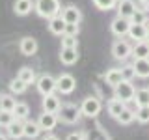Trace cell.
I'll return each mask as SVG.
<instances>
[{"label":"cell","instance_id":"484cf974","mask_svg":"<svg viewBox=\"0 0 149 140\" xmlns=\"http://www.w3.org/2000/svg\"><path fill=\"white\" fill-rule=\"evenodd\" d=\"M134 103H136V106H149V88H140V90H136Z\"/></svg>","mask_w":149,"mask_h":140},{"label":"cell","instance_id":"cb8c5ba5","mask_svg":"<svg viewBox=\"0 0 149 140\" xmlns=\"http://www.w3.org/2000/svg\"><path fill=\"white\" fill-rule=\"evenodd\" d=\"M39 133H41V127H39V123L34 120H26L24 121V136L26 138H30V140H34L39 136Z\"/></svg>","mask_w":149,"mask_h":140},{"label":"cell","instance_id":"4dcf8cb0","mask_svg":"<svg viewBox=\"0 0 149 140\" xmlns=\"http://www.w3.org/2000/svg\"><path fill=\"white\" fill-rule=\"evenodd\" d=\"M119 0H93V6L97 9H101V11H110V9H114L118 6Z\"/></svg>","mask_w":149,"mask_h":140},{"label":"cell","instance_id":"44dd1931","mask_svg":"<svg viewBox=\"0 0 149 140\" xmlns=\"http://www.w3.org/2000/svg\"><path fill=\"white\" fill-rule=\"evenodd\" d=\"M132 58H149V41H136L132 45Z\"/></svg>","mask_w":149,"mask_h":140},{"label":"cell","instance_id":"7a4b0ae2","mask_svg":"<svg viewBox=\"0 0 149 140\" xmlns=\"http://www.w3.org/2000/svg\"><path fill=\"white\" fill-rule=\"evenodd\" d=\"M80 118H82V110H80V106H77L74 103H63L58 110V120L65 125L78 123Z\"/></svg>","mask_w":149,"mask_h":140},{"label":"cell","instance_id":"83f0119b","mask_svg":"<svg viewBox=\"0 0 149 140\" xmlns=\"http://www.w3.org/2000/svg\"><path fill=\"white\" fill-rule=\"evenodd\" d=\"M134 110H136V108H134ZM134 110L125 108V110H123V112H121V114L118 116V121H119L121 125H130L134 120H136V112H134Z\"/></svg>","mask_w":149,"mask_h":140},{"label":"cell","instance_id":"4fadbf2b","mask_svg":"<svg viewBox=\"0 0 149 140\" xmlns=\"http://www.w3.org/2000/svg\"><path fill=\"white\" fill-rule=\"evenodd\" d=\"M19 49H21V52L24 54V56H34L37 52V49H39V45H37V39L26 36V37H22V39H21Z\"/></svg>","mask_w":149,"mask_h":140},{"label":"cell","instance_id":"30bf717a","mask_svg":"<svg viewBox=\"0 0 149 140\" xmlns=\"http://www.w3.org/2000/svg\"><path fill=\"white\" fill-rule=\"evenodd\" d=\"M58 121H60L58 114H52V112H43V114L37 118V123H39L41 131H45V133H50V131L56 127Z\"/></svg>","mask_w":149,"mask_h":140},{"label":"cell","instance_id":"ab89813d","mask_svg":"<svg viewBox=\"0 0 149 140\" xmlns=\"http://www.w3.org/2000/svg\"><path fill=\"white\" fill-rule=\"evenodd\" d=\"M0 140H8V134H2V133H0Z\"/></svg>","mask_w":149,"mask_h":140},{"label":"cell","instance_id":"8992f818","mask_svg":"<svg viewBox=\"0 0 149 140\" xmlns=\"http://www.w3.org/2000/svg\"><path fill=\"white\" fill-rule=\"evenodd\" d=\"M101 108H102V103L97 99V97H86L80 105L82 116H86V118H95V116H99Z\"/></svg>","mask_w":149,"mask_h":140},{"label":"cell","instance_id":"7402d4cb","mask_svg":"<svg viewBox=\"0 0 149 140\" xmlns=\"http://www.w3.org/2000/svg\"><path fill=\"white\" fill-rule=\"evenodd\" d=\"M104 80H106V84L108 86H112V88H116L118 84L123 80V75H121V69H118V67H112V69H108V71L104 73Z\"/></svg>","mask_w":149,"mask_h":140},{"label":"cell","instance_id":"4316f807","mask_svg":"<svg viewBox=\"0 0 149 140\" xmlns=\"http://www.w3.org/2000/svg\"><path fill=\"white\" fill-rule=\"evenodd\" d=\"M13 114H15L17 120L26 121V120H28V114H30V106H28L26 103H17V105H15V110H13Z\"/></svg>","mask_w":149,"mask_h":140},{"label":"cell","instance_id":"9a60e30c","mask_svg":"<svg viewBox=\"0 0 149 140\" xmlns=\"http://www.w3.org/2000/svg\"><path fill=\"white\" fill-rule=\"evenodd\" d=\"M129 37L134 43H136V41H146L147 39V24H134V22H130Z\"/></svg>","mask_w":149,"mask_h":140},{"label":"cell","instance_id":"ffe728a7","mask_svg":"<svg viewBox=\"0 0 149 140\" xmlns=\"http://www.w3.org/2000/svg\"><path fill=\"white\" fill-rule=\"evenodd\" d=\"M138 78H149V58H138L132 62Z\"/></svg>","mask_w":149,"mask_h":140},{"label":"cell","instance_id":"ba28073f","mask_svg":"<svg viewBox=\"0 0 149 140\" xmlns=\"http://www.w3.org/2000/svg\"><path fill=\"white\" fill-rule=\"evenodd\" d=\"M129 30H130V21L129 19H123L119 15H116L110 22V32L114 34L116 37H125L129 36Z\"/></svg>","mask_w":149,"mask_h":140},{"label":"cell","instance_id":"60d3db41","mask_svg":"<svg viewBox=\"0 0 149 140\" xmlns=\"http://www.w3.org/2000/svg\"><path fill=\"white\" fill-rule=\"evenodd\" d=\"M146 24H147V41H149V21L146 22Z\"/></svg>","mask_w":149,"mask_h":140},{"label":"cell","instance_id":"f1b7e54d","mask_svg":"<svg viewBox=\"0 0 149 140\" xmlns=\"http://www.w3.org/2000/svg\"><path fill=\"white\" fill-rule=\"evenodd\" d=\"M26 88H28V84H24L21 80V78H13L11 82H9V90H11L13 95H21V93H24L26 92Z\"/></svg>","mask_w":149,"mask_h":140},{"label":"cell","instance_id":"277c9868","mask_svg":"<svg viewBox=\"0 0 149 140\" xmlns=\"http://www.w3.org/2000/svg\"><path fill=\"white\" fill-rule=\"evenodd\" d=\"M134 95H136V88H134L132 80H121L114 88V97H118V99L125 101V103H132Z\"/></svg>","mask_w":149,"mask_h":140},{"label":"cell","instance_id":"e0dca14e","mask_svg":"<svg viewBox=\"0 0 149 140\" xmlns=\"http://www.w3.org/2000/svg\"><path fill=\"white\" fill-rule=\"evenodd\" d=\"M60 62L63 65H73L78 62V49H65L62 47L60 50Z\"/></svg>","mask_w":149,"mask_h":140},{"label":"cell","instance_id":"b9f144b4","mask_svg":"<svg viewBox=\"0 0 149 140\" xmlns=\"http://www.w3.org/2000/svg\"><path fill=\"white\" fill-rule=\"evenodd\" d=\"M147 9H149V8H147Z\"/></svg>","mask_w":149,"mask_h":140},{"label":"cell","instance_id":"8fae6325","mask_svg":"<svg viewBox=\"0 0 149 140\" xmlns=\"http://www.w3.org/2000/svg\"><path fill=\"white\" fill-rule=\"evenodd\" d=\"M136 8H138V6L134 4V0H119L118 6H116V11H118V15H119V17L129 19V21H130V17L134 15Z\"/></svg>","mask_w":149,"mask_h":140},{"label":"cell","instance_id":"e575fe53","mask_svg":"<svg viewBox=\"0 0 149 140\" xmlns=\"http://www.w3.org/2000/svg\"><path fill=\"white\" fill-rule=\"evenodd\" d=\"M121 75H123V80H132L136 77V71H134V65L132 64H127L121 67Z\"/></svg>","mask_w":149,"mask_h":140},{"label":"cell","instance_id":"f35d334b","mask_svg":"<svg viewBox=\"0 0 149 140\" xmlns=\"http://www.w3.org/2000/svg\"><path fill=\"white\" fill-rule=\"evenodd\" d=\"M140 4L143 6V9H147V8H149V0H140Z\"/></svg>","mask_w":149,"mask_h":140},{"label":"cell","instance_id":"603a6c76","mask_svg":"<svg viewBox=\"0 0 149 140\" xmlns=\"http://www.w3.org/2000/svg\"><path fill=\"white\" fill-rule=\"evenodd\" d=\"M17 77L21 78V80L24 82V84H28V86H30V84H36V82H37V78H36V71H34L32 67H28V65H24V67L19 69Z\"/></svg>","mask_w":149,"mask_h":140},{"label":"cell","instance_id":"52a82bcc","mask_svg":"<svg viewBox=\"0 0 149 140\" xmlns=\"http://www.w3.org/2000/svg\"><path fill=\"white\" fill-rule=\"evenodd\" d=\"M60 15H62V19L67 22V24H80V21H82V11H80V8L74 6V4L63 6Z\"/></svg>","mask_w":149,"mask_h":140},{"label":"cell","instance_id":"f546056e","mask_svg":"<svg viewBox=\"0 0 149 140\" xmlns=\"http://www.w3.org/2000/svg\"><path fill=\"white\" fill-rule=\"evenodd\" d=\"M147 21H149L147 19V9H143V8H136L134 15L130 17V22H134V24H146Z\"/></svg>","mask_w":149,"mask_h":140},{"label":"cell","instance_id":"5bb4252c","mask_svg":"<svg viewBox=\"0 0 149 140\" xmlns=\"http://www.w3.org/2000/svg\"><path fill=\"white\" fill-rule=\"evenodd\" d=\"M34 6H36V0H15L13 2V11L19 17H26L34 9Z\"/></svg>","mask_w":149,"mask_h":140},{"label":"cell","instance_id":"d6a6232c","mask_svg":"<svg viewBox=\"0 0 149 140\" xmlns=\"http://www.w3.org/2000/svg\"><path fill=\"white\" fill-rule=\"evenodd\" d=\"M17 118H15V114L13 112H9V110H0V125L2 127H8L9 123H13Z\"/></svg>","mask_w":149,"mask_h":140},{"label":"cell","instance_id":"9c48e42d","mask_svg":"<svg viewBox=\"0 0 149 140\" xmlns=\"http://www.w3.org/2000/svg\"><path fill=\"white\" fill-rule=\"evenodd\" d=\"M56 84H58V92L63 93V95H69V93L74 92L77 88V80L71 73H62L58 78H56Z\"/></svg>","mask_w":149,"mask_h":140},{"label":"cell","instance_id":"d6986e66","mask_svg":"<svg viewBox=\"0 0 149 140\" xmlns=\"http://www.w3.org/2000/svg\"><path fill=\"white\" fill-rule=\"evenodd\" d=\"M106 108H108V114L112 116V118L118 120V116H119L125 108H127V103L121 101V99H118V97H114V99H110L108 103H106Z\"/></svg>","mask_w":149,"mask_h":140},{"label":"cell","instance_id":"8d00e7d4","mask_svg":"<svg viewBox=\"0 0 149 140\" xmlns=\"http://www.w3.org/2000/svg\"><path fill=\"white\" fill-rule=\"evenodd\" d=\"M65 140H84V134L82 133H69Z\"/></svg>","mask_w":149,"mask_h":140},{"label":"cell","instance_id":"ac0fdd59","mask_svg":"<svg viewBox=\"0 0 149 140\" xmlns=\"http://www.w3.org/2000/svg\"><path fill=\"white\" fill-rule=\"evenodd\" d=\"M6 131H8V136L13 138V140L22 138V136H24V121L15 120L13 123H9L8 127H6Z\"/></svg>","mask_w":149,"mask_h":140},{"label":"cell","instance_id":"74e56055","mask_svg":"<svg viewBox=\"0 0 149 140\" xmlns=\"http://www.w3.org/2000/svg\"><path fill=\"white\" fill-rule=\"evenodd\" d=\"M43 140H60V138L56 136V134H47V136H45Z\"/></svg>","mask_w":149,"mask_h":140},{"label":"cell","instance_id":"3957f363","mask_svg":"<svg viewBox=\"0 0 149 140\" xmlns=\"http://www.w3.org/2000/svg\"><path fill=\"white\" fill-rule=\"evenodd\" d=\"M112 56L119 62H125V60H129V56H132V45L123 37H118L112 43Z\"/></svg>","mask_w":149,"mask_h":140},{"label":"cell","instance_id":"5b68a950","mask_svg":"<svg viewBox=\"0 0 149 140\" xmlns=\"http://www.w3.org/2000/svg\"><path fill=\"white\" fill-rule=\"evenodd\" d=\"M36 86H37V92H39L43 97H45V95H50V93H54V92H58V84H56V78L52 77V75H49V73L41 75V77L37 78Z\"/></svg>","mask_w":149,"mask_h":140},{"label":"cell","instance_id":"6da1fadb","mask_svg":"<svg viewBox=\"0 0 149 140\" xmlns=\"http://www.w3.org/2000/svg\"><path fill=\"white\" fill-rule=\"evenodd\" d=\"M34 11L41 19H52L62 13V4L60 0H36Z\"/></svg>","mask_w":149,"mask_h":140},{"label":"cell","instance_id":"2e32d148","mask_svg":"<svg viewBox=\"0 0 149 140\" xmlns=\"http://www.w3.org/2000/svg\"><path fill=\"white\" fill-rule=\"evenodd\" d=\"M65 24L67 22L62 19V15H56V17H52V19H49V32L52 36H63V32H65Z\"/></svg>","mask_w":149,"mask_h":140},{"label":"cell","instance_id":"836d02e7","mask_svg":"<svg viewBox=\"0 0 149 140\" xmlns=\"http://www.w3.org/2000/svg\"><path fill=\"white\" fill-rule=\"evenodd\" d=\"M62 47H65V49H78V39H77V36H67V34H63V36H62Z\"/></svg>","mask_w":149,"mask_h":140},{"label":"cell","instance_id":"d4e9b609","mask_svg":"<svg viewBox=\"0 0 149 140\" xmlns=\"http://www.w3.org/2000/svg\"><path fill=\"white\" fill-rule=\"evenodd\" d=\"M15 105H17V101H15V97H13L11 93H0V110L13 112L15 110Z\"/></svg>","mask_w":149,"mask_h":140},{"label":"cell","instance_id":"7c38bea8","mask_svg":"<svg viewBox=\"0 0 149 140\" xmlns=\"http://www.w3.org/2000/svg\"><path fill=\"white\" fill-rule=\"evenodd\" d=\"M60 106H62V101H60L58 95H54V93L45 95L43 101H41V108H43V112H52V114H58Z\"/></svg>","mask_w":149,"mask_h":140},{"label":"cell","instance_id":"1f68e13d","mask_svg":"<svg viewBox=\"0 0 149 140\" xmlns=\"http://www.w3.org/2000/svg\"><path fill=\"white\" fill-rule=\"evenodd\" d=\"M136 121L142 125L149 123V106H136Z\"/></svg>","mask_w":149,"mask_h":140},{"label":"cell","instance_id":"d590c367","mask_svg":"<svg viewBox=\"0 0 149 140\" xmlns=\"http://www.w3.org/2000/svg\"><path fill=\"white\" fill-rule=\"evenodd\" d=\"M78 32H80V26H78V24H65V32H63V34H67V36H78Z\"/></svg>","mask_w":149,"mask_h":140}]
</instances>
